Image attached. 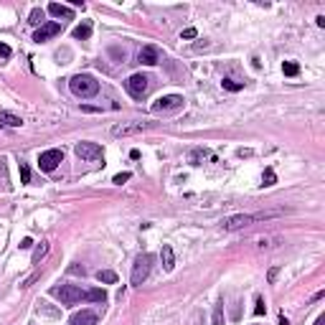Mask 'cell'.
<instances>
[{"mask_svg": "<svg viewBox=\"0 0 325 325\" xmlns=\"http://www.w3.org/2000/svg\"><path fill=\"white\" fill-rule=\"evenodd\" d=\"M282 211H262V214H234V216H226L221 219V229L223 231H237V229H244V226H252L254 221H267V219H274L279 216Z\"/></svg>", "mask_w": 325, "mask_h": 325, "instance_id": "6da1fadb", "label": "cell"}, {"mask_svg": "<svg viewBox=\"0 0 325 325\" xmlns=\"http://www.w3.org/2000/svg\"><path fill=\"white\" fill-rule=\"evenodd\" d=\"M69 89L76 97L89 99V97H94L99 92V82L94 79V76H89V74H76V76L69 79Z\"/></svg>", "mask_w": 325, "mask_h": 325, "instance_id": "7a4b0ae2", "label": "cell"}, {"mask_svg": "<svg viewBox=\"0 0 325 325\" xmlns=\"http://www.w3.org/2000/svg\"><path fill=\"white\" fill-rule=\"evenodd\" d=\"M51 297H59L61 305H76V302H84L86 290L76 287V285H53L51 287Z\"/></svg>", "mask_w": 325, "mask_h": 325, "instance_id": "3957f363", "label": "cell"}, {"mask_svg": "<svg viewBox=\"0 0 325 325\" xmlns=\"http://www.w3.org/2000/svg\"><path fill=\"white\" fill-rule=\"evenodd\" d=\"M150 267H153V254H137L135 257V264H132V274H130V282L132 285H142L150 274Z\"/></svg>", "mask_w": 325, "mask_h": 325, "instance_id": "277c9868", "label": "cell"}, {"mask_svg": "<svg viewBox=\"0 0 325 325\" xmlns=\"http://www.w3.org/2000/svg\"><path fill=\"white\" fill-rule=\"evenodd\" d=\"M148 86H150V76H145V74H132L125 82V89L130 92L132 99H142L148 94Z\"/></svg>", "mask_w": 325, "mask_h": 325, "instance_id": "5b68a950", "label": "cell"}, {"mask_svg": "<svg viewBox=\"0 0 325 325\" xmlns=\"http://www.w3.org/2000/svg\"><path fill=\"white\" fill-rule=\"evenodd\" d=\"M153 122H122V125L112 127V137H127V135H137V132L150 130Z\"/></svg>", "mask_w": 325, "mask_h": 325, "instance_id": "8992f818", "label": "cell"}, {"mask_svg": "<svg viewBox=\"0 0 325 325\" xmlns=\"http://www.w3.org/2000/svg\"><path fill=\"white\" fill-rule=\"evenodd\" d=\"M74 153L79 155L82 160H102V155H104V150H102V145H97V142H76V148H74Z\"/></svg>", "mask_w": 325, "mask_h": 325, "instance_id": "52a82bcc", "label": "cell"}, {"mask_svg": "<svg viewBox=\"0 0 325 325\" xmlns=\"http://www.w3.org/2000/svg\"><path fill=\"white\" fill-rule=\"evenodd\" d=\"M64 160V153L61 150H46V153H41V158H38V168L43 173H53L56 168H59V163Z\"/></svg>", "mask_w": 325, "mask_h": 325, "instance_id": "ba28073f", "label": "cell"}, {"mask_svg": "<svg viewBox=\"0 0 325 325\" xmlns=\"http://www.w3.org/2000/svg\"><path fill=\"white\" fill-rule=\"evenodd\" d=\"M61 33V23H56V20H49V23H43L36 33H33V41L36 43H43V41H49L53 36H59Z\"/></svg>", "mask_w": 325, "mask_h": 325, "instance_id": "9c48e42d", "label": "cell"}, {"mask_svg": "<svg viewBox=\"0 0 325 325\" xmlns=\"http://www.w3.org/2000/svg\"><path fill=\"white\" fill-rule=\"evenodd\" d=\"M137 61L145 64V66H155L160 61V49L158 46H153V43H148V46H142L137 51Z\"/></svg>", "mask_w": 325, "mask_h": 325, "instance_id": "30bf717a", "label": "cell"}, {"mask_svg": "<svg viewBox=\"0 0 325 325\" xmlns=\"http://www.w3.org/2000/svg\"><path fill=\"white\" fill-rule=\"evenodd\" d=\"M178 107H183L181 94H168V97H160L158 102H153V112H165V109H178Z\"/></svg>", "mask_w": 325, "mask_h": 325, "instance_id": "8fae6325", "label": "cell"}, {"mask_svg": "<svg viewBox=\"0 0 325 325\" xmlns=\"http://www.w3.org/2000/svg\"><path fill=\"white\" fill-rule=\"evenodd\" d=\"M69 325H97V312L92 310H82V312H74Z\"/></svg>", "mask_w": 325, "mask_h": 325, "instance_id": "7c38bea8", "label": "cell"}, {"mask_svg": "<svg viewBox=\"0 0 325 325\" xmlns=\"http://www.w3.org/2000/svg\"><path fill=\"white\" fill-rule=\"evenodd\" d=\"M160 259H163V270H165V272H173V270H175V252H173L171 244H163Z\"/></svg>", "mask_w": 325, "mask_h": 325, "instance_id": "4fadbf2b", "label": "cell"}, {"mask_svg": "<svg viewBox=\"0 0 325 325\" xmlns=\"http://www.w3.org/2000/svg\"><path fill=\"white\" fill-rule=\"evenodd\" d=\"M0 125H5V127H23V117L13 115V112H0Z\"/></svg>", "mask_w": 325, "mask_h": 325, "instance_id": "5bb4252c", "label": "cell"}, {"mask_svg": "<svg viewBox=\"0 0 325 325\" xmlns=\"http://www.w3.org/2000/svg\"><path fill=\"white\" fill-rule=\"evenodd\" d=\"M49 13H51L53 18H74L71 8H66V5H61V3H51V5H49Z\"/></svg>", "mask_w": 325, "mask_h": 325, "instance_id": "9a60e30c", "label": "cell"}, {"mask_svg": "<svg viewBox=\"0 0 325 325\" xmlns=\"http://www.w3.org/2000/svg\"><path fill=\"white\" fill-rule=\"evenodd\" d=\"M84 302H107V292H104V290H99V287H94V290H86V297H84Z\"/></svg>", "mask_w": 325, "mask_h": 325, "instance_id": "2e32d148", "label": "cell"}, {"mask_svg": "<svg viewBox=\"0 0 325 325\" xmlns=\"http://www.w3.org/2000/svg\"><path fill=\"white\" fill-rule=\"evenodd\" d=\"M43 18H46V10L33 8V10H31V16H28V23H31V26H43Z\"/></svg>", "mask_w": 325, "mask_h": 325, "instance_id": "e0dca14e", "label": "cell"}, {"mask_svg": "<svg viewBox=\"0 0 325 325\" xmlns=\"http://www.w3.org/2000/svg\"><path fill=\"white\" fill-rule=\"evenodd\" d=\"M97 279H99V282H104V285H115L117 282V274L112 272V270H99L97 272Z\"/></svg>", "mask_w": 325, "mask_h": 325, "instance_id": "ac0fdd59", "label": "cell"}, {"mask_svg": "<svg viewBox=\"0 0 325 325\" xmlns=\"http://www.w3.org/2000/svg\"><path fill=\"white\" fill-rule=\"evenodd\" d=\"M89 36H92V26H89V23H82V26H76V28H74V38L86 41Z\"/></svg>", "mask_w": 325, "mask_h": 325, "instance_id": "d6986e66", "label": "cell"}, {"mask_svg": "<svg viewBox=\"0 0 325 325\" xmlns=\"http://www.w3.org/2000/svg\"><path fill=\"white\" fill-rule=\"evenodd\" d=\"M46 254H49V241H41V244L36 246V252H33V264H38Z\"/></svg>", "mask_w": 325, "mask_h": 325, "instance_id": "ffe728a7", "label": "cell"}, {"mask_svg": "<svg viewBox=\"0 0 325 325\" xmlns=\"http://www.w3.org/2000/svg\"><path fill=\"white\" fill-rule=\"evenodd\" d=\"M221 86L226 89V92H241L244 89V82H234V79H223Z\"/></svg>", "mask_w": 325, "mask_h": 325, "instance_id": "44dd1931", "label": "cell"}, {"mask_svg": "<svg viewBox=\"0 0 325 325\" xmlns=\"http://www.w3.org/2000/svg\"><path fill=\"white\" fill-rule=\"evenodd\" d=\"M282 71H285V76H297L300 74V66L295 61H285L282 64Z\"/></svg>", "mask_w": 325, "mask_h": 325, "instance_id": "7402d4cb", "label": "cell"}, {"mask_svg": "<svg viewBox=\"0 0 325 325\" xmlns=\"http://www.w3.org/2000/svg\"><path fill=\"white\" fill-rule=\"evenodd\" d=\"M18 171H20V183H31V168L23 160L18 163Z\"/></svg>", "mask_w": 325, "mask_h": 325, "instance_id": "603a6c76", "label": "cell"}, {"mask_svg": "<svg viewBox=\"0 0 325 325\" xmlns=\"http://www.w3.org/2000/svg\"><path fill=\"white\" fill-rule=\"evenodd\" d=\"M262 183H264V186H274V183H277V175H274V171H272V168H267V171H264V175H262Z\"/></svg>", "mask_w": 325, "mask_h": 325, "instance_id": "cb8c5ba5", "label": "cell"}, {"mask_svg": "<svg viewBox=\"0 0 325 325\" xmlns=\"http://www.w3.org/2000/svg\"><path fill=\"white\" fill-rule=\"evenodd\" d=\"M214 325H223V305L221 302L214 308Z\"/></svg>", "mask_w": 325, "mask_h": 325, "instance_id": "d4e9b609", "label": "cell"}, {"mask_svg": "<svg viewBox=\"0 0 325 325\" xmlns=\"http://www.w3.org/2000/svg\"><path fill=\"white\" fill-rule=\"evenodd\" d=\"M277 277H279V267H272V270L267 272V282L274 285V282H277Z\"/></svg>", "mask_w": 325, "mask_h": 325, "instance_id": "484cf974", "label": "cell"}, {"mask_svg": "<svg viewBox=\"0 0 325 325\" xmlns=\"http://www.w3.org/2000/svg\"><path fill=\"white\" fill-rule=\"evenodd\" d=\"M201 158H206V150H193V153H190V163H193V165H198Z\"/></svg>", "mask_w": 325, "mask_h": 325, "instance_id": "4316f807", "label": "cell"}, {"mask_svg": "<svg viewBox=\"0 0 325 325\" xmlns=\"http://www.w3.org/2000/svg\"><path fill=\"white\" fill-rule=\"evenodd\" d=\"M196 36H198V31H196V28H186V31L181 33V38H183V41H190V38H196Z\"/></svg>", "mask_w": 325, "mask_h": 325, "instance_id": "83f0119b", "label": "cell"}, {"mask_svg": "<svg viewBox=\"0 0 325 325\" xmlns=\"http://www.w3.org/2000/svg\"><path fill=\"white\" fill-rule=\"evenodd\" d=\"M127 181H130V173H120V175H115V178H112V183H117V186L127 183Z\"/></svg>", "mask_w": 325, "mask_h": 325, "instance_id": "f1b7e54d", "label": "cell"}, {"mask_svg": "<svg viewBox=\"0 0 325 325\" xmlns=\"http://www.w3.org/2000/svg\"><path fill=\"white\" fill-rule=\"evenodd\" d=\"M254 312H257V315H264V312H267V305H264V300H262V297H257V308H254Z\"/></svg>", "mask_w": 325, "mask_h": 325, "instance_id": "f546056e", "label": "cell"}, {"mask_svg": "<svg viewBox=\"0 0 325 325\" xmlns=\"http://www.w3.org/2000/svg\"><path fill=\"white\" fill-rule=\"evenodd\" d=\"M10 53H13V51H10L8 43H0V59H10Z\"/></svg>", "mask_w": 325, "mask_h": 325, "instance_id": "4dcf8cb0", "label": "cell"}, {"mask_svg": "<svg viewBox=\"0 0 325 325\" xmlns=\"http://www.w3.org/2000/svg\"><path fill=\"white\" fill-rule=\"evenodd\" d=\"M31 246H33L31 239H23V241H20V249H31Z\"/></svg>", "mask_w": 325, "mask_h": 325, "instance_id": "1f68e13d", "label": "cell"}, {"mask_svg": "<svg viewBox=\"0 0 325 325\" xmlns=\"http://www.w3.org/2000/svg\"><path fill=\"white\" fill-rule=\"evenodd\" d=\"M315 325H325V315H320V318L315 320Z\"/></svg>", "mask_w": 325, "mask_h": 325, "instance_id": "d6a6232c", "label": "cell"}, {"mask_svg": "<svg viewBox=\"0 0 325 325\" xmlns=\"http://www.w3.org/2000/svg\"><path fill=\"white\" fill-rule=\"evenodd\" d=\"M279 325H290V323H287V318H285V315H279Z\"/></svg>", "mask_w": 325, "mask_h": 325, "instance_id": "836d02e7", "label": "cell"}]
</instances>
